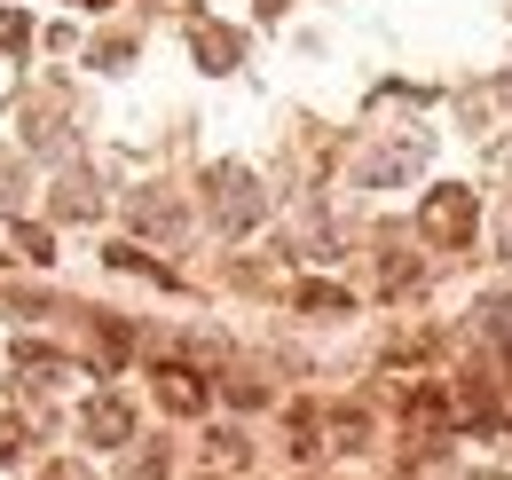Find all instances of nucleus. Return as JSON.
Returning <instances> with one entry per match:
<instances>
[{
  "mask_svg": "<svg viewBox=\"0 0 512 480\" xmlns=\"http://www.w3.org/2000/svg\"><path fill=\"white\" fill-rule=\"evenodd\" d=\"M79 433H87L95 449H119V441H127V433H134V410H127V402H119V394H95V402L79 410Z\"/></svg>",
  "mask_w": 512,
  "mask_h": 480,
  "instance_id": "7ed1b4c3",
  "label": "nucleus"
},
{
  "mask_svg": "<svg viewBox=\"0 0 512 480\" xmlns=\"http://www.w3.org/2000/svg\"><path fill=\"white\" fill-rule=\"evenodd\" d=\"M331 441H339V449H363V410H339V418H331Z\"/></svg>",
  "mask_w": 512,
  "mask_h": 480,
  "instance_id": "1a4fd4ad",
  "label": "nucleus"
},
{
  "mask_svg": "<svg viewBox=\"0 0 512 480\" xmlns=\"http://www.w3.org/2000/svg\"><path fill=\"white\" fill-rule=\"evenodd\" d=\"M150 378H158V402H166V410H174V418H197V410H205V402H213V386H205V378H197L190 362H158V370H150Z\"/></svg>",
  "mask_w": 512,
  "mask_h": 480,
  "instance_id": "f257e3e1",
  "label": "nucleus"
},
{
  "mask_svg": "<svg viewBox=\"0 0 512 480\" xmlns=\"http://www.w3.org/2000/svg\"><path fill=\"white\" fill-rule=\"evenodd\" d=\"M300 307H316V315H347V292H339V284H300Z\"/></svg>",
  "mask_w": 512,
  "mask_h": 480,
  "instance_id": "0eeeda50",
  "label": "nucleus"
},
{
  "mask_svg": "<svg viewBox=\"0 0 512 480\" xmlns=\"http://www.w3.org/2000/svg\"><path fill=\"white\" fill-rule=\"evenodd\" d=\"M213 189H221V221H229V229H253V221H260V197H253V181L237 174V166H221Z\"/></svg>",
  "mask_w": 512,
  "mask_h": 480,
  "instance_id": "20e7f679",
  "label": "nucleus"
},
{
  "mask_svg": "<svg viewBox=\"0 0 512 480\" xmlns=\"http://www.w3.org/2000/svg\"><path fill=\"white\" fill-rule=\"evenodd\" d=\"M0 260H32V268H40V260H56V252H48V229H24V221H0Z\"/></svg>",
  "mask_w": 512,
  "mask_h": 480,
  "instance_id": "39448f33",
  "label": "nucleus"
},
{
  "mask_svg": "<svg viewBox=\"0 0 512 480\" xmlns=\"http://www.w3.org/2000/svg\"><path fill=\"white\" fill-rule=\"evenodd\" d=\"M426 237L434 244H465L473 237V197H465V189H434V197H426Z\"/></svg>",
  "mask_w": 512,
  "mask_h": 480,
  "instance_id": "f03ea898",
  "label": "nucleus"
},
{
  "mask_svg": "<svg viewBox=\"0 0 512 480\" xmlns=\"http://www.w3.org/2000/svg\"><path fill=\"white\" fill-rule=\"evenodd\" d=\"M24 40H32V24H24L16 8H0V48H24Z\"/></svg>",
  "mask_w": 512,
  "mask_h": 480,
  "instance_id": "9d476101",
  "label": "nucleus"
},
{
  "mask_svg": "<svg viewBox=\"0 0 512 480\" xmlns=\"http://www.w3.org/2000/svg\"><path fill=\"white\" fill-rule=\"evenodd\" d=\"M292 457H316V410H292Z\"/></svg>",
  "mask_w": 512,
  "mask_h": 480,
  "instance_id": "6e6552de",
  "label": "nucleus"
},
{
  "mask_svg": "<svg viewBox=\"0 0 512 480\" xmlns=\"http://www.w3.org/2000/svg\"><path fill=\"white\" fill-rule=\"evenodd\" d=\"M197 56H205V71H229V63H237V40H229V32H197Z\"/></svg>",
  "mask_w": 512,
  "mask_h": 480,
  "instance_id": "423d86ee",
  "label": "nucleus"
},
{
  "mask_svg": "<svg viewBox=\"0 0 512 480\" xmlns=\"http://www.w3.org/2000/svg\"><path fill=\"white\" fill-rule=\"evenodd\" d=\"M79 8H111V0H79Z\"/></svg>",
  "mask_w": 512,
  "mask_h": 480,
  "instance_id": "9b49d317",
  "label": "nucleus"
}]
</instances>
